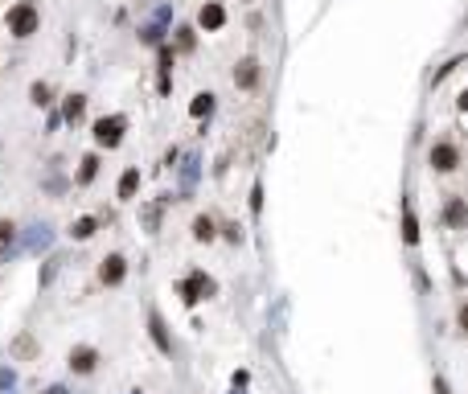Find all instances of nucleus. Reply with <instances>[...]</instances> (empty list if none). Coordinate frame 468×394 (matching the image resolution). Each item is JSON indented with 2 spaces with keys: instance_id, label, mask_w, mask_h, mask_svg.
I'll use <instances>...</instances> for the list:
<instances>
[{
  "instance_id": "8",
  "label": "nucleus",
  "mask_w": 468,
  "mask_h": 394,
  "mask_svg": "<svg viewBox=\"0 0 468 394\" xmlns=\"http://www.w3.org/2000/svg\"><path fill=\"white\" fill-rule=\"evenodd\" d=\"M255 82H259V62H255V58H243V62L234 66V86L251 90Z\"/></svg>"
},
{
  "instance_id": "25",
  "label": "nucleus",
  "mask_w": 468,
  "mask_h": 394,
  "mask_svg": "<svg viewBox=\"0 0 468 394\" xmlns=\"http://www.w3.org/2000/svg\"><path fill=\"white\" fill-rule=\"evenodd\" d=\"M140 37H144V41H148V45H160V25H152V29H144V33H140Z\"/></svg>"
},
{
  "instance_id": "11",
  "label": "nucleus",
  "mask_w": 468,
  "mask_h": 394,
  "mask_svg": "<svg viewBox=\"0 0 468 394\" xmlns=\"http://www.w3.org/2000/svg\"><path fill=\"white\" fill-rule=\"evenodd\" d=\"M160 214H164V201H148V206H144V230H148V234L160 230Z\"/></svg>"
},
{
  "instance_id": "20",
  "label": "nucleus",
  "mask_w": 468,
  "mask_h": 394,
  "mask_svg": "<svg viewBox=\"0 0 468 394\" xmlns=\"http://www.w3.org/2000/svg\"><path fill=\"white\" fill-rule=\"evenodd\" d=\"M214 234H218V230H214V222H210V218H206V214H201V218H197V222H193V238H197V243H210V238H214Z\"/></svg>"
},
{
  "instance_id": "23",
  "label": "nucleus",
  "mask_w": 468,
  "mask_h": 394,
  "mask_svg": "<svg viewBox=\"0 0 468 394\" xmlns=\"http://www.w3.org/2000/svg\"><path fill=\"white\" fill-rule=\"evenodd\" d=\"M448 222H452V226H460V222H465V201H460V197H452V201H448Z\"/></svg>"
},
{
  "instance_id": "1",
  "label": "nucleus",
  "mask_w": 468,
  "mask_h": 394,
  "mask_svg": "<svg viewBox=\"0 0 468 394\" xmlns=\"http://www.w3.org/2000/svg\"><path fill=\"white\" fill-rule=\"evenodd\" d=\"M123 127H127V119H123V115H103V119L95 123V144H99V148H119Z\"/></svg>"
},
{
  "instance_id": "2",
  "label": "nucleus",
  "mask_w": 468,
  "mask_h": 394,
  "mask_svg": "<svg viewBox=\"0 0 468 394\" xmlns=\"http://www.w3.org/2000/svg\"><path fill=\"white\" fill-rule=\"evenodd\" d=\"M37 21H41V16H37L33 4H16V8L8 12V33H12V37H33V33H37Z\"/></svg>"
},
{
  "instance_id": "14",
  "label": "nucleus",
  "mask_w": 468,
  "mask_h": 394,
  "mask_svg": "<svg viewBox=\"0 0 468 394\" xmlns=\"http://www.w3.org/2000/svg\"><path fill=\"white\" fill-rule=\"evenodd\" d=\"M210 111H214V95H210V90H201V95L189 103V115H193V119H201V115H210Z\"/></svg>"
},
{
  "instance_id": "7",
  "label": "nucleus",
  "mask_w": 468,
  "mask_h": 394,
  "mask_svg": "<svg viewBox=\"0 0 468 394\" xmlns=\"http://www.w3.org/2000/svg\"><path fill=\"white\" fill-rule=\"evenodd\" d=\"M197 25H201L206 33L222 29V25H226V8H222V4H201V12H197Z\"/></svg>"
},
{
  "instance_id": "27",
  "label": "nucleus",
  "mask_w": 468,
  "mask_h": 394,
  "mask_svg": "<svg viewBox=\"0 0 468 394\" xmlns=\"http://www.w3.org/2000/svg\"><path fill=\"white\" fill-rule=\"evenodd\" d=\"M436 394H452V391H448V382H444V378H436Z\"/></svg>"
},
{
  "instance_id": "22",
  "label": "nucleus",
  "mask_w": 468,
  "mask_h": 394,
  "mask_svg": "<svg viewBox=\"0 0 468 394\" xmlns=\"http://www.w3.org/2000/svg\"><path fill=\"white\" fill-rule=\"evenodd\" d=\"M29 99H33L37 107H45V103H49V86H45V82H33V86H29Z\"/></svg>"
},
{
  "instance_id": "21",
  "label": "nucleus",
  "mask_w": 468,
  "mask_h": 394,
  "mask_svg": "<svg viewBox=\"0 0 468 394\" xmlns=\"http://www.w3.org/2000/svg\"><path fill=\"white\" fill-rule=\"evenodd\" d=\"M403 238H407L411 247L419 243V226H415V214H411V210H403Z\"/></svg>"
},
{
  "instance_id": "28",
  "label": "nucleus",
  "mask_w": 468,
  "mask_h": 394,
  "mask_svg": "<svg viewBox=\"0 0 468 394\" xmlns=\"http://www.w3.org/2000/svg\"><path fill=\"white\" fill-rule=\"evenodd\" d=\"M45 394H70V391H62V386H49V391H45Z\"/></svg>"
},
{
  "instance_id": "4",
  "label": "nucleus",
  "mask_w": 468,
  "mask_h": 394,
  "mask_svg": "<svg viewBox=\"0 0 468 394\" xmlns=\"http://www.w3.org/2000/svg\"><path fill=\"white\" fill-rule=\"evenodd\" d=\"M123 275H127L123 255H107V259H103V267H99V280H103L107 288H115V284H123Z\"/></svg>"
},
{
  "instance_id": "24",
  "label": "nucleus",
  "mask_w": 468,
  "mask_h": 394,
  "mask_svg": "<svg viewBox=\"0 0 468 394\" xmlns=\"http://www.w3.org/2000/svg\"><path fill=\"white\" fill-rule=\"evenodd\" d=\"M12 349H16L21 358H33V337H16V341H12Z\"/></svg>"
},
{
  "instance_id": "15",
  "label": "nucleus",
  "mask_w": 468,
  "mask_h": 394,
  "mask_svg": "<svg viewBox=\"0 0 468 394\" xmlns=\"http://www.w3.org/2000/svg\"><path fill=\"white\" fill-rule=\"evenodd\" d=\"M12 243H16V226L0 218V259H8V251H12Z\"/></svg>"
},
{
  "instance_id": "10",
  "label": "nucleus",
  "mask_w": 468,
  "mask_h": 394,
  "mask_svg": "<svg viewBox=\"0 0 468 394\" xmlns=\"http://www.w3.org/2000/svg\"><path fill=\"white\" fill-rule=\"evenodd\" d=\"M136 189H140V169H127V173L119 177V197H123V201H132V197H136Z\"/></svg>"
},
{
  "instance_id": "3",
  "label": "nucleus",
  "mask_w": 468,
  "mask_h": 394,
  "mask_svg": "<svg viewBox=\"0 0 468 394\" xmlns=\"http://www.w3.org/2000/svg\"><path fill=\"white\" fill-rule=\"evenodd\" d=\"M214 288H218V284H214L206 271H193V275L181 284V300H185V304H201V300L214 296Z\"/></svg>"
},
{
  "instance_id": "5",
  "label": "nucleus",
  "mask_w": 468,
  "mask_h": 394,
  "mask_svg": "<svg viewBox=\"0 0 468 394\" xmlns=\"http://www.w3.org/2000/svg\"><path fill=\"white\" fill-rule=\"evenodd\" d=\"M95 366H99V354H95L90 345H74V349H70V370H74V374H90Z\"/></svg>"
},
{
  "instance_id": "9",
  "label": "nucleus",
  "mask_w": 468,
  "mask_h": 394,
  "mask_svg": "<svg viewBox=\"0 0 468 394\" xmlns=\"http://www.w3.org/2000/svg\"><path fill=\"white\" fill-rule=\"evenodd\" d=\"M148 333H152V341H156L160 354H173V341H169V329H164V317L160 312H148Z\"/></svg>"
},
{
  "instance_id": "26",
  "label": "nucleus",
  "mask_w": 468,
  "mask_h": 394,
  "mask_svg": "<svg viewBox=\"0 0 468 394\" xmlns=\"http://www.w3.org/2000/svg\"><path fill=\"white\" fill-rule=\"evenodd\" d=\"M251 210H255V214L263 210V185H255V189H251Z\"/></svg>"
},
{
  "instance_id": "6",
  "label": "nucleus",
  "mask_w": 468,
  "mask_h": 394,
  "mask_svg": "<svg viewBox=\"0 0 468 394\" xmlns=\"http://www.w3.org/2000/svg\"><path fill=\"white\" fill-rule=\"evenodd\" d=\"M456 160H460L456 144H432V164H436L440 173H452V169H456Z\"/></svg>"
},
{
  "instance_id": "18",
  "label": "nucleus",
  "mask_w": 468,
  "mask_h": 394,
  "mask_svg": "<svg viewBox=\"0 0 468 394\" xmlns=\"http://www.w3.org/2000/svg\"><path fill=\"white\" fill-rule=\"evenodd\" d=\"M25 247H29V251L49 247V226H33V230H29V238H25Z\"/></svg>"
},
{
  "instance_id": "12",
  "label": "nucleus",
  "mask_w": 468,
  "mask_h": 394,
  "mask_svg": "<svg viewBox=\"0 0 468 394\" xmlns=\"http://www.w3.org/2000/svg\"><path fill=\"white\" fill-rule=\"evenodd\" d=\"M82 111H86V99H82V95H66V107H62V115H66L70 123H78V119H82Z\"/></svg>"
},
{
  "instance_id": "19",
  "label": "nucleus",
  "mask_w": 468,
  "mask_h": 394,
  "mask_svg": "<svg viewBox=\"0 0 468 394\" xmlns=\"http://www.w3.org/2000/svg\"><path fill=\"white\" fill-rule=\"evenodd\" d=\"M99 173V156H82V169H78V185H90Z\"/></svg>"
},
{
  "instance_id": "17",
  "label": "nucleus",
  "mask_w": 468,
  "mask_h": 394,
  "mask_svg": "<svg viewBox=\"0 0 468 394\" xmlns=\"http://www.w3.org/2000/svg\"><path fill=\"white\" fill-rule=\"evenodd\" d=\"M95 230H99V222H95V218H78V222H74V226H70V234H74V238H78V243H86V238H90V234H95Z\"/></svg>"
},
{
  "instance_id": "16",
  "label": "nucleus",
  "mask_w": 468,
  "mask_h": 394,
  "mask_svg": "<svg viewBox=\"0 0 468 394\" xmlns=\"http://www.w3.org/2000/svg\"><path fill=\"white\" fill-rule=\"evenodd\" d=\"M169 66H173V49L169 45H160V95H169Z\"/></svg>"
},
{
  "instance_id": "13",
  "label": "nucleus",
  "mask_w": 468,
  "mask_h": 394,
  "mask_svg": "<svg viewBox=\"0 0 468 394\" xmlns=\"http://www.w3.org/2000/svg\"><path fill=\"white\" fill-rule=\"evenodd\" d=\"M197 164H201L197 156H185V164H181V189H185V193H193V181H197Z\"/></svg>"
}]
</instances>
